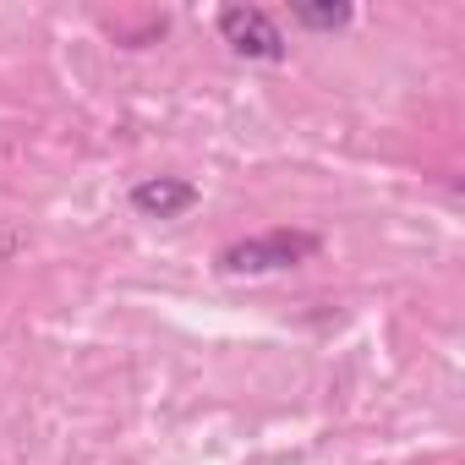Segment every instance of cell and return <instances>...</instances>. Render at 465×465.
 Returning <instances> with one entry per match:
<instances>
[{
  "label": "cell",
  "mask_w": 465,
  "mask_h": 465,
  "mask_svg": "<svg viewBox=\"0 0 465 465\" xmlns=\"http://www.w3.org/2000/svg\"><path fill=\"white\" fill-rule=\"evenodd\" d=\"M291 17H296L302 28L334 34V28H345V23H351V6H345V0H323V6H312V0H296V6H291Z\"/></svg>",
  "instance_id": "277c9868"
},
{
  "label": "cell",
  "mask_w": 465,
  "mask_h": 465,
  "mask_svg": "<svg viewBox=\"0 0 465 465\" xmlns=\"http://www.w3.org/2000/svg\"><path fill=\"white\" fill-rule=\"evenodd\" d=\"M219 39L247 61H285V34L258 6H224L219 12Z\"/></svg>",
  "instance_id": "7a4b0ae2"
},
{
  "label": "cell",
  "mask_w": 465,
  "mask_h": 465,
  "mask_svg": "<svg viewBox=\"0 0 465 465\" xmlns=\"http://www.w3.org/2000/svg\"><path fill=\"white\" fill-rule=\"evenodd\" d=\"M312 252H318V236H307V230H269V236H252V242H230L219 252V269L224 274H280Z\"/></svg>",
  "instance_id": "6da1fadb"
},
{
  "label": "cell",
  "mask_w": 465,
  "mask_h": 465,
  "mask_svg": "<svg viewBox=\"0 0 465 465\" xmlns=\"http://www.w3.org/2000/svg\"><path fill=\"white\" fill-rule=\"evenodd\" d=\"M192 203H197V186L192 181H175V175H148V181L132 186V208L143 219H181Z\"/></svg>",
  "instance_id": "3957f363"
}]
</instances>
